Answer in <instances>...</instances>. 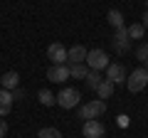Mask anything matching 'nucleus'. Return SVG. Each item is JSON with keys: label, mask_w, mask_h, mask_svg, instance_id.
<instances>
[{"label": "nucleus", "mask_w": 148, "mask_h": 138, "mask_svg": "<svg viewBox=\"0 0 148 138\" xmlns=\"http://www.w3.org/2000/svg\"><path fill=\"white\" fill-rule=\"evenodd\" d=\"M5 136H8V121L0 118V138H5Z\"/></svg>", "instance_id": "nucleus-21"}, {"label": "nucleus", "mask_w": 148, "mask_h": 138, "mask_svg": "<svg viewBox=\"0 0 148 138\" xmlns=\"http://www.w3.org/2000/svg\"><path fill=\"white\" fill-rule=\"evenodd\" d=\"M126 32H128V37H131V40H141L143 35H146V30H143L141 22H133V25H128Z\"/></svg>", "instance_id": "nucleus-19"}, {"label": "nucleus", "mask_w": 148, "mask_h": 138, "mask_svg": "<svg viewBox=\"0 0 148 138\" xmlns=\"http://www.w3.org/2000/svg\"><path fill=\"white\" fill-rule=\"evenodd\" d=\"M106 128L101 121H96V118H91V121H84V126H82V136L84 138H104Z\"/></svg>", "instance_id": "nucleus-8"}, {"label": "nucleus", "mask_w": 148, "mask_h": 138, "mask_svg": "<svg viewBox=\"0 0 148 138\" xmlns=\"http://www.w3.org/2000/svg\"><path fill=\"white\" fill-rule=\"evenodd\" d=\"M143 64H146V72H148V59H146V62H143Z\"/></svg>", "instance_id": "nucleus-25"}, {"label": "nucleus", "mask_w": 148, "mask_h": 138, "mask_svg": "<svg viewBox=\"0 0 148 138\" xmlns=\"http://www.w3.org/2000/svg\"><path fill=\"white\" fill-rule=\"evenodd\" d=\"M111 44H114V49H116L119 54H128V52H131V37H128L126 27H119V30H114Z\"/></svg>", "instance_id": "nucleus-5"}, {"label": "nucleus", "mask_w": 148, "mask_h": 138, "mask_svg": "<svg viewBox=\"0 0 148 138\" xmlns=\"http://www.w3.org/2000/svg\"><path fill=\"white\" fill-rule=\"evenodd\" d=\"M0 86L8 91H15L17 86H20V74L17 72H5V74L0 77Z\"/></svg>", "instance_id": "nucleus-12"}, {"label": "nucleus", "mask_w": 148, "mask_h": 138, "mask_svg": "<svg viewBox=\"0 0 148 138\" xmlns=\"http://www.w3.org/2000/svg\"><path fill=\"white\" fill-rule=\"evenodd\" d=\"M111 94H114V84H111L109 79H104V81H101V84H99V89H96V96L106 101V99H109Z\"/></svg>", "instance_id": "nucleus-17"}, {"label": "nucleus", "mask_w": 148, "mask_h": 138, "mask_svg": "<svg viewBox=\"0 0 148 138\" xmlns=\"http://www.w3.org/2000/svg\"><path fill=\"white\" fill-rule=\"evenodd\" d=\"M126 69H123V64H109L106 67V77L104 79H109L111 84L116 86V84H126Z\"/></svg>", "instance_id": "nucleus-9"}, {"label": "nucleus", "mask_w": 148, "mask_h": 138, "mask_svg": "<svg viewBox=\"0 0 148 138\" xmlns=\"http://www.w3.org/2000/svg\"><path fill=\"white\" fill-rule=\"evenodd\" d=\"M146 86H148V72H146V67L133 69L131 74L126 77V89L131 91V94H138V91H143Z\"/></svg>", "instance_id": "nucleus-1"}, {"label": "nucleus", "mask_w": 148, "mask_h": 138, "mask_svg": "<svg viewBox=\"0 0 148 138\" xmlns=\"http://www.w3.org/2000/svg\"><path fill=\"white\" fill-rule=\"evenodd\" d=\"M86 74H89L86 62L84 64H72V67H69V77H72V79H86Z\"/></svg>", "instance_id": "nucleus-15"}, {"label": "nucleus", "mask_w": 148, "mask_h": 138, "mask_svg": "<svg viewBox=\"0 0 148 138\" xmlns=\"http://www.w3.org/2000/svg\"><path fill=\"white\" fill-rule=\"evenodd\" d=\"M104 81V77L99 74V72H94V69H89V74H86V79H84V84H86V89H91V91H96L99 89V84Z\"/></svg>", "instance_id": "nucleus-14"}, {"label": "nucleus", "mask_w": 148, "mask_h": 138, "mask_svg": "<svg viewBox=\"0 0 148 138\" xmlns=\"http://www.w3.org/2000/svg\"><path fill=\"white\" fill-rule=\"evenodd\" d=\"M37 138H62V131L54 128V126H45V128L37 131Z\"/></svg>", "instance_id": "nucleus-18"}, {"label": "nucleus", "mask_w": 148, "mask_h": 138, "mask_svg": "<svg viewBox=\"0 0 148 138\" xmlns=\"http://www.w3.org/2000/svg\"><path fill=\"white\" fill-rule=\"evenodd\" d=\"M79 101H82V91L74 89V86H64L57 94V106L62 109H74V106H79Z\"/></svg>", "instance_id": "nucleus-3"}, {"label": "nucleus", "mask_w": 148, "mask_h": 138, "mask_svg": "<svg viewBox=\"0 0 148 138\" xmlns=\"http://www.w3.org/2000/svg\"><path fill=\"white\" fill-rule=\"evenodd\" d=\"M141 25H143V30H146V32H148V10H146V12H143V17H141Z\"/></svg>", "instance_id": "nucleus-23"}, {"label": "nucleus", "mask_w": 148, "mask_h": 138, "mask_svg": "<svg viewBox=\"0 0 148 138\" xmlns=\"http://www.w3.org/2000/svg\"><path fill=\"white\" fill-rule=\"evenodd\" d=\"M119 123L121 126H128V116H119Z\"/></svg>", "instance_id": "nucleus-24"}, {"label": "nucleus", "mask_w": 148, "mask_h": 138, "mask_svg": "<svg viewBox=\"0 0 148 138\" xmlns=\"http://www.w3.org/2000/svg\"><path fill=\"white\" fill-rule=\"evenodd\" d=\"M136 59H138V62H146V59H148V40L138 44V49H136Z\"/></svg>", "instance_id": "nucleus-20"}, {"label": "nucleus", "mask_w": 148, "mask_h": 138, "mask_svg": "<svg viewBox=\"0 0 148 138\" xmlns=\"http://www.w3.org/2000/svg\"><path fill=\"white\" fill-rule=\"evenodd\" d=\"M104 111H106V101L104 99H91V101H86V104L79 106V118L91 121V118H99Z\"/></svg>", "instance_id": "nucleus-2"}, {"label": "nucleus", "mask_w": 148, "mask_h": 138, "mask_svg": "<svg viewBox=\"0 0 148 138\" xmlns=\"http://www.w3.org/2000/svg\"><path fill=\"white\" fill-rule=\"evenodd\" d=\"M111 64V59H109V54L104 52V49H89L86 52V67L89 69H94V72H101V69H106Z\"/></svg>", "instance_id": "nucleus-4"}, {"label": "nucleus", "mask_w": 148, "mask_h": 138, "mask_svg": "<svg viewBox=\"0 0 148 138\" xmlns=\"http://www.w3.org/2000/svg\"><path fill=\"white\" fill-rule=\"evenodd\" d=\"M86 52H89L86 47L74 44L72 49H67V64H69V67H72V64H84L86 62Z\"/></svg>", "instance_id": "nucleus-10"}, {"label": "nucleus", "mask_w": 148, "mask_h": 138, "mask_svg": "<svg viewBox=\"0 0 148 138\" xmlns=\"http://www.w3.org/2000/svg\"><path fill=\"white\" fill-rule=\"evenodd\" d=\"M12 99H15V101H20V99H25V91H22L20 86H17V89L12 91Z\"/></svg>", "instance_id": "nucleus-22"}, {"label": "nucleus", "mask_w": 148, "mask_h": 138, "mask_svg": "<svg viewBox=\"0 0 148 138\" xmlns=\"http://www.w3.org/2000/svg\"><path fill=\"white\" fill-rule=\"evenodd\" d=\"M37 99H40L42 106H54V104H57V96H54L49 89H40L37 91Z\"/></svg>", "instance_id": "nucleus-16"}, {"label": "nucleus", "mask_w": 148, "mask_h": 138, "mask_svg": "<svg viewBox=\"0 0 148 138\" xmlns=\"http://www.w3.org/2000/svg\"><path fill=\"white\" fill-rule=\"evenodd\" d=\"M47 59L52 64H67V47L62 42H52L47 47Z\"/></svg>", "instance_id": "nucleus-7"}, {"label": "nucleus", "mask_w": 148, "mask_h": 138, "mask_svg": "<svg viewBox=\"0 0 148 138\" xmlns=\"http://www.w3.org/2000/svg\"><path fill=\"white\" fill-rule=\"evenodd\" d=\"M106 22H109L114 30L126 27V25H123V12H121V10H109V12H106Z\"/></svg>", "instance_id": "nucleus-13"}, {"label": "nucleus", "mask_w": 148, "mask_h": 138, "mask_svg": "<svg viewBox=\"0 0 148 138\" xmlns=\"http://www.w3.org/2000/svg\"><path fill=\"white\" fill-rule=\"evenodd\" d=\"M12 104H15V99H12V91L0 89V116H3V118H5L8 113L12 111Z\"/></svg>", "instance_id": "nucleus-11"}, {"label": "nucleus", "mask_w": 148, "mask_h": 138, "mask_svg": "<svg viewBox=\"0 0 148 138\" xmlns=\"http://www.w3.org/2000/svg\"><path fill=\"white\" fill-rule=\"evenodd\" d=\"M67 79H72L69 77V64H52L47 69V81H52V84H64Z\"/></svg>", "instance_id": "nucleus-6"}, {"label": "nucleus", "mask_w": 148, "mask_h": 138, "mask_svg": "<svg viewBox=\"0 0 148 138\" xmlns=\"http://www.w3.org/2000/svg\"><path fill=\"white\" fill-rule=\"evenodd\" d=\"M143 3H146V10H148V0H143Z\"/></svg>", "instance_id": "nucleus-26"}]
</instances>
